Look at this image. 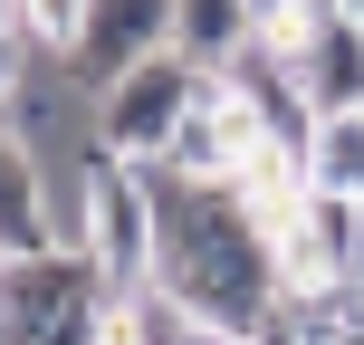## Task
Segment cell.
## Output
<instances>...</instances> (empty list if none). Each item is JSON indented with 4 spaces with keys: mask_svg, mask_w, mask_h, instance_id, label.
Wrapping results in <instances>:
<instances>
[{
    "mask_svg": "<svg viewBox=\"0 0 364 345\" xmlns=\"http://www.w3.org/2000/svg\"><path fill=\"white\" fill-rule=\"evenodd\" d=\"M0 345H19L10 336V259H0Z\"/></svg>",
    "mask_w": 364,
    "mask_h": 345,
    "instance_id": "10",
    "label": "cell"
},
{
    "mask_svg": "<svg viewBox=\"0 0 364 345\" xmlns=\"http://www.w3.org/2000/svg\"><path fill=\"white\" fill-rule=\"evenodd\" d=\"M278 317H288L307 345H336V336L364 317V278H316V288H288V297H278Z\"/></svg>",
    "mask_w": 364,
    "mask_h": 345,
    "instance_id": "6",
    "label": "cell"
},
{
    "mask_svg": "<svg viewBox=\"0 0 364 345\" xmlns=\"http://www.w3.org/2000/svg\"><path fill=\"white\" fill-rule=\"evenodd\" d=\"M173 48V0H87V19H77V48L58 58L68 68L77 96H106L125 68H144V58Z\"/></svg>",
    "mask_w": 364,
    "mask_h": 345,
    "instance_id": "4",
    "label": "cell"
},
{
    "mask_svg": "<svg viewBox=\"0 0 364 345\" xmlns=\"http://www.w3.org/2000/svg\"><path fill=\"white\" fill-rule=\"evenodd\" d=\"M250 38H259L250 0H173V48L192 58V68H230Z\"/></svg>",
    "mask_w": 364,
    "mask_h": 345,
    "instance_id": "5",
    "label": "cell"
},
{
    "mask_svg": "<svg viewBox=\"0 0 364 345\" xmlns=\"http://www.w3.org/2000/svg\"><path fill=\"white\" fill-rule=\"evenodd\" d=\"M0 29H19V0H0Z\"/></svg>",
    "mask_w": 364,
    "mask_h": 345,
    "instance_id": "12",
    "label": "cell"
},
{
    "mask_svg": "<svg viewBox=\"0 0 364 345\" xmlns=\"http://www.w3.org/2000/svg\"><path fill=\"white\" fill-rule=\"evenodd\" d=\"M77 19H87V0H19V38H29L38 58H68Z\"/></svg>",
    "mask_w": 364,
    "mask_h": 345,
    "instance_id": "8",
    "label": "cell"
},
{
    "mask_svg": "<svg viewBox=\"0 0 364 345\" xmlns=\"http://www.w3.org/2000/svg\"><path fill=\"white\" fill-rule=\"evenodd\" d=\"M307 182L316 192H364V115H326V125H316Z\"/></svg>",
    "mask_w": 364,
    "mask_h": 345,
    "instance_id": "7",
    "label": "cell"
},
{
    "mask_svg": "<svg viewBox=\"0 0 364 345\" xmlns=\"http://www.w3.org/2000/svg\"><path fill=\"white\" fill-rule=\"evenodd\" d=\"M355 278H364V201H355Z\"/></svg>",
    "mask_w": 364,
    "mask_h": 345,
    "instance_id": "11",
    "label": "cell"
},
{
    "mask_svg": "<svg viewBox=\"0 0 364 345\" xmlns=\"http://www.w3.org/2000/svg\"><path fill=\"white\" fill-rule=\"evenodd\" d=\"M154 201H164L154 288H164L201 336L250 345V336L278 317V297H288L269 221L250 211V192H240V182H182V173H154Z\"/></svg>",
    "mask_w": 364,
    "mask_h": 345,
    "instance_id": "1",
    "label": "cell"
},
{
    "mask_svg": "<svg viewBox=\"0 0 364 345\" xmlns=\"http://www.w3.org/2000/svg\"><path fill=\"white\" fill-rule=\"evenodd\" d=\"M336 345H364V317H355V327H346V336H336Z\"/></svg>",
    "mask_w": 364,
    "mask_h": 345,
    "instance_id": "13",
    "label": "cell"
},
{
    "mask_svg": "<svg viewBox=\"0 0 364 345\" xmlns=\"http://www.w3.org/2000/svg\"><path fill=\"white\" fill-rule=\"evenodd\" d=\"M77 250L96 259L106 297L154 288V250H164V201H154V173H144V164L87 154V173H77Z\"/></svg>",
    "mask_w": 364,
    "mask_h": 345,
    "instance_id": "2",
    "label": "cell"
},
{
    "mask_svg": "<svg viewBox=\"0 0 364 345\" xmlns=\"http://www.w3.org/2000/svg\"><path fill=\"white\" fill-rule=\"evenodd\" d=\"M201 77H211V68H192L182 48L125 68L106 96H87V154H115V164H144V173H154V164L173 154V134L192 125Z\"/></svg>",
    "mask_w": 364,
    "mask_h": 345,
    "instance_id": "3",
    "label": "cell"
},
{
    "mask_svg": "<svg viewBox=\"0 0 364 345\" xmlns=\"http://www.w3.org/2000/svg\"><path fill=\"white\" fill-rule=\"evenodd\" d=\"M29 68H38V48L19 29H0V106H19V96H29Z\"/></svg>",
    "mask_w": 364,
    "mask_h": 345,
    "instance_id": "9",
    "label": "cell"
}]
</instances>
